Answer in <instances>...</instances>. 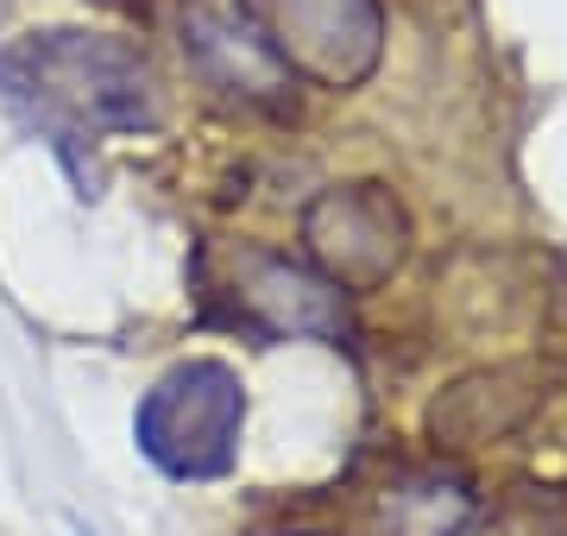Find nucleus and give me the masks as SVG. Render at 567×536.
I'll return each mask as SVG.
<instances>
[{
  "instance_id": "f257e3e1",
  "label": "nucleus",
  "mask_w": 567,
  "mask_h": 536,
  "mask_svg": "<svg viewBox=\"0 0 567 536\" xmlns=\"http://www.w3.org/2000/svg\"><path fill=\"white\" fill-rule=\"evenodd\" d=\"M0 107L51 140H102L158 126L164 95L140 44L114 32L51 25L0 51Z\"/></svg>"
},
{
  "instance_id": "f03ea898",
  "label": "nucleus",
  "mask_w": 567,
  "mask_h": 536,
  "mask_svg": "<svg viewBox=\"0 0 567 536\" xmlns=\"http://www.w3.org/2000/svg\"><path fill=\"white\" fill-rule=\"evenodd\" d=\"M246 379L227 360H177L133 411L140 454L171 480H221L240 454Z\"/></svg>"
},
{
  "instance_id": "7ed1b4c3",
  "label": "nucleus",
  "mask_w": 567,
  "mask_h": 536,
  "mask_svg": "<svg viewBox=\"0 0 567 536\" xmlns=\"http://www.w3.org/2000/svg\"><path fill=\"white\" fill-rule=\"evenodd\" d=\"M297 83L360 89L385 58V0H240Z\"/></svg>"
},
{
  "instance_id": "20e7f679",
  "label": "nucleus",
  "mask_w": 567,
  "mask_h": 536,
  "mask_svg": "<svg viewBox=\"0 0 567 536\" xmlns=\"http://www.w3.org/2000/svg\"><path fill=\"white\" fill-rule=\"evenodd\" d=\"M303 252L341 297H365L404 271L410 215L385 184H334L303 208Z\"/></svg>"
},
{
  "instance_id": "39448f33",
  "label": "nucleus",
  "mask_w": 567,
  "mask_h": 536,
  "mask_svg": "<svg viewBox=\"0 0 567 536\" xmlns=\"http://www.w3.org/2000/svg\"><path fill=\"white\" fill-rule=\"evenodd\" d=\"M183 63L196 70V83L215 89L221 102L259 107V114H284L297 102V76L284 70V58L265 44V32L246 20L240 7H189L177 25Z\"/></svg>"
},
{
  "instance_id": "423d86ee",
  "label": "nucleus",
  "mask_w": 567,
  "mask_h": 536,
  "mask_svg": "<svg viewBox=\"0 0 567 536\" xmlns=\"http://www.w3.org/2000/svg\"><path fill=\"white\" fill-rule=\"evenodd\" d=\"M234 310L271 341H290V334L341 341L347 334L341 290L316 266H297V259H278V252H240L234 259Z\"/></svg>"
},
{
  "instance_id": "0eeeda50",
  "label": "nucleus",
  "mask_w": 567,
  "mask_h": 536,
  "mask_svg": "<svg viewBox=\"0 0 567 536\" xmlns=\"http://www.w3.org/2000/svg\"><path fill=\"white\" fill-rule=\"evenodd\" d=\"M536 379L517 367H486L454 379L435 404H429V435L435 449H480V442H498L536 411Z\"/></svg>"
},
{
  "instance_id": "6e6552de",
  "label": "nucleus",
  "mask_w": 567,
  "mask_h": 536,
  "mask_svg": "<svg viewBox=\"0 0 567 536\" xmlns=\"http://www.w3.org/2000/svg\"><path fill=\"white\" fill-rule=\"evenodd\" d=\"M480 512V498L461 474L447 467H423V474H404L385 493L379 517H385V536H461Z\"/></svg>"
}]
</instances>
